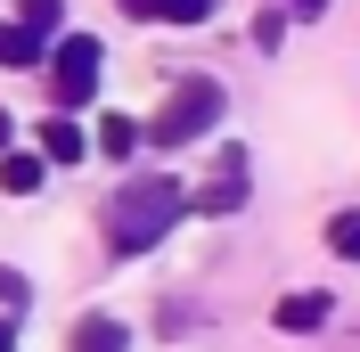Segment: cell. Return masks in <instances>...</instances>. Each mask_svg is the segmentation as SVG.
Segmentation results:
<instances>
[{"label": "cell", "mask_w": 360, "mask_h": 352, "mask_svg": "<svg viewBox=\"0 0 360 352\" xmlns=\"http://www.w3.org/2000/svg\"><path fill=\"white\" fill-rule=\"evenodd\" d=\"M41 172H49V156H25V148L0 156V189H8V197H33V189H41Z\"/></svg>", "instance_id": "obj_7"}, {"label": "cell", "mask_w": 360, "mask_h": 352, "mask_svg": "<svg viewBox=\"0 0 360 352\" xmlns=\"http://www.w3.org/2000/svg\"><path fill=\"white\" fill-rule=\"evenodd\" d=\"M17 17H25V25H33V33L49 42V33L66 25V0H17Z\"/></svg>", "instance_id": "obj_12"}, {"label": "cell", "mask_w": 360, "mask_h": 352, "mask_svg": "<svg viewBox=\"0 0 360 352\" xmlns=\"http://www.w3.org/2000/svg\"><path fill=\"white\" fill-rule=\"evenodd\" d=\"M123 344H131V328H123L115 311H82L66 328V352H123Z\"/></svg>", "instance_id": "obj_5"}, {"label": "cell", "mask_w": 360, "mask_h": 352, "mask_svg": "<svg viewBox=\"0 0 360 352\" xmlns=\"http://www.w3.org/2000/svg\"><path fill=\"white\" fill-rule=\"evenodd\" d=\"M328 311H336V303L311 287V295H278V303H270V320H278L287 336H311V328H328Z\"/></svg>", "instance_id": "obj_6"}, {"label": "cell", "mask_w": 360, "mask_h": 352, "mask_svg": "<svg viewBox=\"0 0 360 352\" xmlns=\"http://www.w3.org/2000/svg\"><path fill=\"white\" fill-rule=\"evenodd\" d=\"M139 148V123L131 115H107V123H98V156H131Z\"/></svg>", "instance_id": "obj_10"}, {"label": "cell", "mask_w": 360, "mask_h": 352, "mask_svg": "<svg viewBox=\"0 0 360 352\" xmlns=\"http://www.w3.org/2000/svg\"><path fill=\"white\" fill-rule=\"evenodd\" d=\"M238 205H246V148H229V156H221V172H213L197 197H188V213H238Z\"/></svg>", "instance_id": "obj_4"}, {"label": "cell", "mask_w": 360, "mask_h": 352, "mask_svg": "<svg viewBox=\"0 0 360 352\" xmlns=\"http://www.w3.org/2000/svg\"><path fill=\"white\" fill-rule=\"evenodd\" d=\"M41 156H49V164H82V132H74V123H49V132H41Z\"/></svg>", "instance_id": "obj_11"}, {"label": "cell", "mask_w": 360, "mask_h": 352, "mask_svg": "<svg viewBox=\"0 0 360 352\" xmlns=\"http://www.w3.org/2000/svg\"><path fill=\"white\" fill-rule=\"evenodd\" d=\"M254 42H262V49L287 42V8H262V17H254Z\"/></svg>", "instance_id": "obj_14"}, {"label": "cell", "mask_w": 360, "mask_h": 352, "mask_svg": "<svg viewBox=\"0 0 360 352\" xmlns=\"http://www.w3.org/2000/svg\"><path fill=\"white\" fill-rule=\"evenodd\" d=\"M180 213H188V189H180V180H164V172L123 180V189L107 197V213H98V230H107V254H148V246H156Z\"/></svg>", "instance_id": "obj_1"}, {"label": "cell", "mask_w": 360, "mask_h": 352, "mask_svg": "<svg viewBox=\"0 0 360 352\" xmlns=\"http://www.w3.org/2000/svg\"><path fill=\"white\" fill-rule=\"evenodd\" d=\"M90 90H98V33H58V49H49V99L82 107Z\"/></svg>", "instance_id": "obj_3"}, {"label": "cell", "mask_w": 360, "mask_h": 352, "mask_svg": "<svg viewBox=\"0 0 360 352\" xmlns=\"http://www.w3.org/2000/svg\"><path fill=\"white\" fill-rule=\"evenodd\" d=\"M0 148H8V115H0Z\"/></svg>", "instance_id": "obj_18"}, {"label": "cell", "mask_w": 360, "mask_h": 352, "mask_svg": "<svg viewBox=\"0 0 360 352\" xmlns=\"http://www.w3.org/2000/svg\"><path fill=\"white\" fill-rule=\"evenodd\" d=\"M278 8H295V17H319V8H328V0H278Z\"/></svg>", "instance_id": "obj_16"}, {"label": "cell", "mask_w": 360, "mask_h": 352, "mask_svg": "<svg viewBox=\"0 0 360 352\" xmlns=\"http://www.w3.org/2000/svg\"><path fill=\"white\" fill-rule=\"evenodd\" d=\"M328 254L360 263V213H336V221H328Z\"/></svg>", "instance_id": "obj_13"}, {"label": "cell", "mask_w": 360, "mask_h": 352, "mask_svg": "<svg viewBox=\"0 0 360 352\" xmlns=\"http://www.w3.org/2000/svg\"><path fill=\"white\" fill-rule=\"evenodd\" d=\"M221 107H229V90L213 82V74H188V82H180L172 99L156 107L148 139H156V148H188V139H205L213 123H221Z\"/></svg>", "instance_id": "obj_2"}, {"label": "cell", "mask_w": 360, "mask_h": 352, "mask_svg": "<svg viewBox=\"0 0 360 352\" xmlns=\"http://www.w3.org/2000/svg\"><path fill=\"white\" fill-rule=\"evenodd\" d=\"M25 295H33V287H25V270H8V263H0V303H8V311H25Z\"/></svg>", "instance_id": "obj_15"}, {"label": "cell", "mask_w": 360, "mask_h": 352, "mask_svg": "<svg viewBox=\"0 0 360 352\" xmlns=\"http://www.w3.org/2000/svg\"><path fill=\"white\" fill-rule=\"evenodd\" d=\"M131 17H148V25H197L213 0H123Z\"/></svg>", "instance_id": "obj_9"}, {"label": "cell", "mask_w": 360, "mask_h": 352, "mask_svg": "<svg viewBox=\"0 0 360 352\" xmlns=\"http://www.w3.org/2000/svg\"><path fill=\"white\" fill-rule=\"evenodd\" d=\"M0 352H17V328H8V320H0Z\"/></svg>", "instance_id": "obj_17"}, {"label": "cell", "mask_w": 360, "mask_h": 352, "mask_svg": "<svg viewBox=\"0 0 360 352\" xmlns=\"http://www.w3.org/2000/svg\"><path fill=\"white\" fill-rule=\"evenodd\" d=\"M41 33H33V25H25V17H8V25H0V66H33V58H41Z\"/></svg>", "instance_id": "obj_8"}]
</instances>
